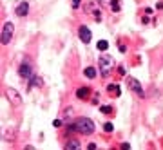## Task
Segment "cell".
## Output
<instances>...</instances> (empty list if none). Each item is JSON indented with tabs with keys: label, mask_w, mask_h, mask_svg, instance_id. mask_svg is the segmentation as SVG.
Returning <instances> with one entry per match:
<instances>
[{
	"label": "cell",
	"mask_w": 163,
	"mask_h": 150,
	"mask_svg": "<svg viewBox=\"0 0 163 150\" xmlns=\"http://www.w3.org/2000/svg\"><path fill=\"white\" fill-rule=\"evenodd\" d=\"M76 132H82V134H92L94 132V121L92 119H89V118H78L76 121Z\"/></svg>",
	"instance_id": "obj_1"
},
{
	"label": "cell",
	"mask_w": 163,
	"mask_h": 150,
	"mask_svg": "<svg viewBox=\"0 0 163 150\" xmlns=\"http://www.w3.org/2000/svg\"><path fill=\"white\" fill-rule=\"evenodd\" d=\"M13 31H15V26L11 22H6L2 27V45H7L13 38Z\"/></svg>",
	"instance_id": "obj_2"
},
{
	"label": "cell",
	"mask_w": 163,
	"mask_h": 150,
	"mask_svg": "<svg viewBox=\"0 0 163 150\" xmlns=\"http://www.w3.org/2000/svg\"><path fill=\"white\" fill-rule=\"evenodd\" d=\"M111 67H112V58L111 56H102L100 58V69H102V76H109L111 72Z\"/></svg>",
	"instance_id": "obj_3"
},
{
	"label": "cell",
	"mask_w": 163,
	"mask_h": 150,
	"mask_svg": "<svg viewBox=\"0 0 163 150\" xmlns=\"http://www.w3.org/2000/svg\"><path fill=\"white\" fill-rule=\"evenodd\" d=\"M127 85H129V89H131L132 92H136L138 96L143 98V89H141V85H140V82H138L136 78H131L129 76V78H127Z\"/></svg>",
	"instance_id": "obj_4"
},
{
	"label": "cell",
	"mask_w": 163,
	"mask_h": 150,
	"mask_svg": "<svg viewBox=\"0 0 163 150\" xmlns=\"http://www.w3.org/2000/svg\"><path fill=\"white\" fill-rule=\"evenodd\" d=\"M6 96H7L9 101H11L13 105H16V107L22 103V96H20L16 91H15V89H6Z\"/></svg>",
	"instance_id": "obj_5"
},
{
	"label": "cell",
	"mask_w": 163,
	"mask_h": 150,
	"mask_svg": "<svg viewBox=\"0 0 163 150\" xmlns=\"http://www.w3.org/2000/svg\"><path fill=\"white\" fill-rule=\"evenodd\" d=\"M78 34H80V40H82L83 43H89V42H91V31H89L87 26H80Z\"/></svg>",
	"instance_id": "obj_6"
},
{
	"label": "cell",
	"mask_w": 163,
	"mask_h": 150,
	"mask_svg": "<svg viewBox=\"0 0 163 150\" xmlns=\"http://www.w3.org/2000/svg\"><path fill=\"white\" fill-rule=\"evenodd\" d=\"M18 74H20L22 78H26V80H29L33 76V71H31V65L29 63H22L20 65V69H18Z\"/></svg>",
	"instance_id": "obj_7"
},
{
	"label": "cell",
	"mask_w": 163,
	"mask_h": 150,
	"mask_svg": "<svg viewBox=\"0 0 163 150\" xmlns=\"http://www.w3.org/2000/svg\"><path fill=\"white\" fill-rule=\"evenodd\" d=\"M29 11V4L27 2H20L16 6V9H15V13H16V16H26Z\"/></svg>",
	"instance_id": "obj_8"
},
{
	"label": "cell",
	"mask_w": 163,
	"mask_h": 150,
	"mask_svg": "<svg viewBox=\"0 0 163 150\" xmlns=\"http://www.w3.org/2000/svg\"><path fill=\"white\" fill-rule=\"evenodd\" d=\"M89 92H91V89H89V87H80V89L76 91V96L80 98V99H85V98L89 96Z\"/></svg>",
	"instance_id": "obj_9"
},
{
	"label": "cell",
	"mask_w": 163,
	"mask_h": 150,
	"mask_svg": "<svg viewBox=\"0 0 163 150\" xmlns=\"http://www.w3.org/2000/svg\"><path fill=\"white\" fill-rule=\"evenodd\" d=\"M83 74H85L89 80H94V78H96V69H94V67H87L85 71H83Z\"/></svg>",
	"instance_id": "obj_10"
},
{
	"label": "cell",
	"mask_w": 163,
	"mask_h": 150,
	"mask_svg": "<svg viewBox=\"0 0 163 150\" xmlns=\"http://www.w3.org/2000/svg\"><path fill=\"white\" fill-rule=\"evenodd\" d=\"M107 91L109 92H111L112 94V96H120V87H118V85H114V83H112V85H109V87H107Z\"/></svg>",
	"instance_id": "obj_11"
},
{
	"label": "cell",
	"mask_w": 163,
	"mask_h": 150,
	"mask_svg": "<svg viewBox=\"0 0 163 150\" xmlns=\"http://www.w3.org/2000/svg\"><path fill=\"white\" fill-rule=\"evenodd\" d=\"M34 85H42V80L36 76V74H33L31 78H29V87H34Z\"/></svg>",
	"instance_id": "obj_12"
},
{
	"label": "cell",
	"mask_w": 163,
	"mask_h": 150,
	"mask_svg": "<svg viewBox=\"0 0 163 150\" xmlns=\"http://www.w3.org/2000/svg\"><path fill=\"white\" fill-rule=\"evenodd\" d=\"M96 47L100 49V51H107V49H109V42H105V40H100V42L96 43Z\"/></svg>",
	"instance_id": "obj_13"
},
{
	"label": "cell",
	"mask_w": 163,
	"mask_h": 150,
	"mask_svg": "<svg viewBox=\"0 0 163 150\" xmlns=\"http://www.w3.org/2000/svg\"><path fill=\"white\" fill-rule=\"evenodd\" d=\"M111 9H112V11H114V13H118V11H120V0H111Z\"/></svg>",
	"instance_id": "obj_14"
},
{
	"label": "cell",
	"mask_w": 163,
	"mask_h": 150,
	"mask_svg": "<svg viewBox=\"0 0 163 150\" xmlns=\"http://www.w3.org/2000/svg\"><path fill=\"white\" fill-rule=\"evenodd\" d=\"M65 148H80V141H69L65 145Z\"/></svg>",
	"instance_id": "obj_15"
},
{
	"label": "cell",
	"mask_w": 163,
	"mask_h": 150,
	"mask_svg": "<svg viewBox=\"0 0 163 150\" xmlns=\"http://www.w3.org/2000/svg\"><path fill=\"white\" fill-rule=\"evenodd\" d=\"M100 111H102L103 114H109V112H111V111H112V109H111V107H109V105H102V107H100Z\"/></svg>",
	"instance_id": "obj_16"
},
{
	"label": "cell",
	"mask_w": 163,
	"mask_h": 150,
	"mask_svg": "<svg viewBox=\"0 0 163 150\" xmlns=\"http://www.w3.org/2000/svg\"><path fill=\"white\" fill-rule=\"evenodd\" d=\"M112 128H114V127H112V123H105V125H103V130H105V132H112Z\"/></svg>",
	"instance_id": "obj_17"
},
{
	"label": "cell",
	"mask_w": 163,
	"mask_h": 150,
	"mask_svg": "<svg viewBox=\"0 0 163 150\" xmlns=\"http://www.w3.org/2000/svg\"><path fill=\"white\" fill-rule=\"evenodd\" d=\"M80 4H82V0H73V9H78Z\"/></svg>",
	"instance_id": "obj_18"
},
{
	"label": "cell",
	"mask_w": 163,
	"mask_h": 150,
	"mask_svg": "<svg viewBox=\"0 0 163 150\" xmlns=\"http://www.w3.org/2000/svg\"><path fill=\"white\" fill-rule=\"evenodd\" d=\"M54 127H62V119H54Z\"/></svg>",
	"instance_id": "obj_19"
},
{
	"label": "cell",
	"mask_w": 163,
	"mask_h": 150,
	"mask_svg": "<svg viewBox=\"0 0 163 150\" xmlns=\"http://www.w3.org/2000/svg\"><path fill=\"white\" fill-rule=\"evenodd\" d=\"M118 71H120V74H121V76H123V74H125V67H123V65H121L120 69H118Z\"/></svg>",
	"instance_id": "obj_20"
},
{
	"label": "cell",
	"mask_w": 163,
	"mask_h": 150,
	"mask_svg": "<svg viewBox=\"0 0 163 150\" xmlns=\"http://www.w3.org/2000/svg\"><path fill=\"white\" fill-rule=\"evenodd\" d=\"M98 4H102V6H105V4H109V0H98Z\"/></svg>",
	"instance_id": "obj_21"
}]
</instances>
